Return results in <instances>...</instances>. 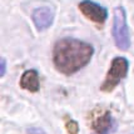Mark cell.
I'll list each match as a JSON object with an SVG mask.
<instances>
[{
	"instance_id": "obj_1",
	"label": "cell",
	"mask_w": 134,
	"mask_h": 134,
	"mask_svg": "<svg viewBox=\"0 0 134 134\" xmlns=\"http://www.w3.org/2000/svg\"><path fill=\"white\" fill-rule=\"evenodd\" d=\"M94 54L92 44L75 38L59 39L53 48V63L64 75H73L89 64Z\"/></svg>"
},
{
	"instance_id": "obj_2",
	"label": "cell",
	"mask_w": 134,
	"mask_h": 134,
	"mask_svg": "<svg viewBox=\"0 0 134 134\" xmlns=\"http://www.w3.org/2000/svg\"><path fill=\"white\" fill-rule=\"evenodd\" d=\"M111 35L115 43V47L119 50L127 52L130 48V34H129L128 23H127V12L122 5L114 9Z\"/></svg>"
},
{
	"instance_id": "obj_3",
	"label": "cell",
	"mask_w": 134,
	"mask_h": 134,
	"mask_svg": "<svg viewBox=\"0 0 134 134\" xmlns=\"http://www.w3.org/2000/svg\"><path fill=\"white\" fill-rule=\"evenodd\" d=\"M129 71V62L124 57H117L111 60L110 68L105 75L104 82L100 85V90L104 93H110L119 85V83L127 76Z\"/></svg>"
},
{
	"instance_id": "obj_4",
	"label": "cell",
	"mask_w": 134,
	"mask_h": 134,
	"mask_svg": "<svg viewBox=\"0 0 134 134\" xmlns=\"http://www.w3.org/2000/svg\"><path fill=\"white\" fill-rule=\"evenodd\" d=\"M78 9L88 20L98 25H103L108 18V10L93 0H82L78 5Z\"/></svg>"
},
{
	"instance_id": "obj_5",
	"label": "cell",
	"mask_w": 134,
	"mask_h": 134,
	"mask_svg": "<svg viewBox=\"0 0 134 134\" xmlns=\"http://www.w3.org/2000/svg\"><path fill=\"white\" fill-rule=\"evenodd\" d=\"M54 18H55V12L52 6H39L31 13L33 23L36 30L39 31L49 29L54 23Z\"/></svg>"
},
{
	"instance_id": "obj_6",
	"label": "cell",
	"mask_w": 134,
	"mask_h": 134,
	"mask_svg": "<svg viewBox=\"0 0 134 134\" xmlns=\"http://www.w3.org/2000/svg\"><path fill=\"white\" fill-rule=\"evenodd\" d=\"M90 127L97 134H109L114 128V120L110 111L103 110L92 119Z\"/></svg>"
},
{
	"instance_id": "obj_7",
	"label": "cell",
	"mask_w": 134,
	"mask_h": 134,
	"mask_svg": "<svg viewBox=\"0 0 134 134\" xmlns=\"http://www.w3.org/2000/svg\"><path fill=\"white\" fill-rule=\"evenodd\" d=\"M19 85L25 90H28L30 93H36L40 88V82H39V73L35 69L25 70L23 75L20 76Z\"/></svg>"
},
{
	"instance_id": "obj_8",
	"label": "cell",
	"mask_w": 134,
	"mask_h": 134,
	"mask_svg": "<svg viewBox=\"0 0 134 134\" xmlns=\"http://www.w3.org/2000/svg\"><path fill=\"white\" fill-rule=\"evenodd\" d=\"M65 129L69 134H78L79 133V124L73 119H68L65 122Z\"/></svg>"
},
{
	"instance_id": "obj_9",
	"label": "cell",
	"mask_w": 134,
	"mask_h": 134,
	"mask_svg": "<svg viewBox=\"0 0 134 134\" xmlns=\"http://www.w3.org/2000/svg\"><path fill=\"white\" fill-rule=\"evenodd\" d=\"M26 133L28 134H47L44 129L38 128V127H31V128H28L26 129Z\"/></svg>"
},
{
	"instance_id": "obj_10",
	"label": "cell",
	"mask_w": 134,
	"mask_h": 134,
	"mask_svg": "<svg viewBox=\"0 0 134 134\" xmlns=\"http://www.w3.org/2000/svg\"><path fill=\"white\" fill-rule=\"evenodd\" d=\"M5 73H6V60L4 58H0V76L3 78L5 75Z\"/></svg>"
}]
</instances>
